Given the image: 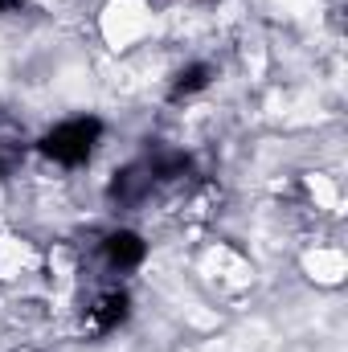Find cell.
I'll use <instances>...</instances> for the list:
<instances>
[{
    "label": "cell",
    "instance_id": "cell-2",
    "mask_svg": "<svg viewBox=\"0 0 348 352\" xmlns=\"http://www.w3.org/2000/svg\"><path fill=\"white\" fill-rule=\"evenodd\" d=\"M299 270L307 274V283H316V291H336L348 278V254L336 238H316L299 250Z\"/></svg>",
    "mask_w": 348,
    "mask_h": 352
},
{
    "label": "cell",
    "instance_id": "cell-3",
    "mask_svg": "<svg viewBox=\"0 0 348 352\" xmlns=\"http://www.w3.org/2000/svg\"><path fill=\"white\" fill-rule=\"evenodd\" d=\"M41 263L45 258L29 238H21L12 230L0 234V287H21L25 278H33L41 270Z\"/></svg>",
    "mask_w": 348,
    "mask_h": 352
},
{
    "label": "cell",
    "instance_id": "cell-1",
    "mask_svg": "<svg viewBox=\"0 0 348 352\" xmlns=\"http://www.w3.org/2000/svg\"><path fill=\"white\" fill-rule=\"evenodd\" d=\"M94 33L115 58H131L160 33V8L156 0H98Z\"/></svg>",
    "mask_w": 348,
    "mask_h": 352
}]
</instances>
